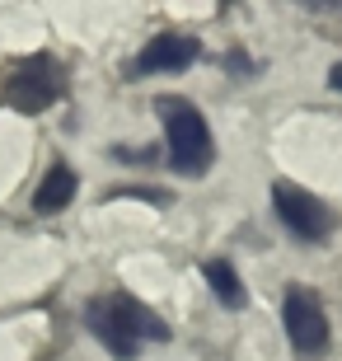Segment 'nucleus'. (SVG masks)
<instances>
[{
    "label": "nucleus",
    "mask_w": 342,
    "mask_h": 361,
    "mask_svg": "<svg viewBox=\"0 0 342 361\" xmlns=\"http://www.w3.org/2000/svg\"><path fill=\"white\" fill-rule=\"evenodd\" d=\"M85 329L118 361H136L141 348H150V343H169V324L127 291L94 295L90 305H85Z\"/></svg>",
    "instance_id": "obj_1"
},
{
    "label": "nucleus",
    "mask_w": 342,
    "mask_h": 361,
    "mask_svg": "<svg viewBox=\"0 0 342 361\" xmlns=\"http://www.w3.org/2000/svg\"><path fill=\"white\" fill-rule=\"evenodd\" d=\"M155 113L164 122L169 169L183 178H207V169L216 164V141H211V127L202 118V108L178 99V94H164V99H155Z\"/></svg>",
    "instance_id": "obj_2"
},
{
    "label": "nucleus",
    "mask_w": 342,
    "mask_h": 361,
    "mask_svg": "<svg viewBox=\"0 0 342 361\" xmlns=\"http://www.w3.org/2000/svg\"><path fill=\"white\" fill-rule=\"evenodd\" d=\"M61 94H66V71H61V61H56L52 52L24 56V61L10 71V80H5V104H10L14 113H24V118L47 113L52 104H61Z\"/></svg>",
    "instance_id": "obj_3"
},
{
    "label": "nucleus",
    "mask_w": 342,
    "mask_h": 361,
    "mask_svg": "<svg viewBox=\"0 0 342 361\" xmlns=\"http://www.w3.org/2000/svg\"><path fill=\"white\" fill-rule=\"evenodd\" d=\"M272 212L300 244H324L333 235V226H338V212H333L329 202L314 197L300 183H286V178L272 183Z\"/></svg>",
    "instance_id": "obj_4"
},
{
    "label": "nucleus",
    "mask_w": 342,
    "mask_h": 361,
    "mask_svg": "<svg viewBox=\"0 0 342 361\" xmlns=\"http://www.w3.org/2000/svg\"><path fill=\"white\" fill-rule=\"evenodd\" d=\"M281 329H286V343L300 357H324L329 352V314H324V305H319V295L310 286H291L286 291Z\"/></svg>",
    "instance_id": "obj_5"
},
{
    "label": "nucleus",
    "mask_w": 342,
    "mask_h": 361,
    "mask_svg": "<svg viewBox=\"0 0 342 361\" xmlns=\"http://www.w3.org/2000/svg\"><path fill=\"white\" fill-rule=\"evenodd\" d=\"M197 56H202V42L193 33H155L136 52L132 75L136 80H145V75H178V71L197 66Z\"/></svg>",
    "instance_id": "obj_6"
},
{
    "label": "nucleus",
    "mask_w": 342,
    "mask_h": 361,
    "mask_svg": "<svg viewBox=\"0 0 342 361\" xmlns=\"http://www.w3.org/2000/svg\"><path fill=\"white\" fill-rule=\"evenodd\" d=\"M75 192H80L75 169H71L66 160H52V169L38 178V188H33V212L38 216H61L71 202H75Z\"/></svg>",
    "instance_id": "obj_7"
},
{
    "label": "nucleus",
    "mask_w": 342,
    "mask_h": 361,
    "mask_svg": "<svg viewBox=\"0 0 342 361\" xmlns=\"http://www.w3.org/2000/svg\"><path fill=\"white\" fill-rule=\"evenodd\" d=\"M202 272H207V286H211V295H216L221 305H230V310H244V305H249V291H244V281H239L235 263H225V258H211Z\"/></svg>",
    "instance_id": "obj_8"
},
{
    "label": "nucleus",
    "mask_w": 342,
    "mask_h": 361,
    "mask_svg": "<svg viewBox=\"0 0 342 361\" xmlns=\"http://www.w3.org/2000/svg\"><path fill=\"white\" fill-rule=\"evenodd\" d=\"M295 5L310 14H324V19H342V0H295Z\"/></svg>",
    "instance_id": "obj_9"
},
{
    "label": "nucleus",
    "mask_w": 342,
    "mask_h": 361,
    "mask_svg": "<svg viewBox=\"0 0 342 361\" xmlns=\"http://www.w3.org/2000/svg\"><path fill=\"white\" fill-rule=\"evenodd\" d=\"M329 90L342 94V61H333V71H329Z\"/></svg>",
    "instance_id": "obj_10"
}]
</instances>
